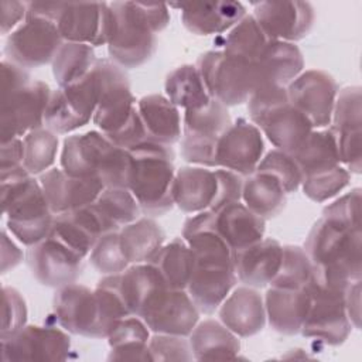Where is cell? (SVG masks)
I'll use <instances>...</instances> for the list:
<instances>
[{
    "label": "cell",
    "instance_id": "obj_1",
    "mask_svg": "<svg viewBox=\"0 0 362 362\" xmlns=\"http://www.w3.org/2000/svg\"><path fill=\"white\" fill-rule=\"evenodd\" d=\"M304 250L313 264L311 281L317 286L345 291L361 280V229L322 216L311 228Z\"/></svg>",
    "mask_w": 362,
    "mask_h": 362
},
{
    "label": "cell",
    "instance_id": "obj_2",
    "mask_svg": "<svg viewBox=\"0 0 362 362\" xmlns=\"http://www.w3.org/2000/svg\"><path fill=\"white\" fill-rule=\"evenodd\" d=\"M112 25L107 52L120 68H137L156 51V34L170 23L164 3L113 1L109 3Z\"/></svg>",
    "mask_w": 362,
    "mask_h": 362
},
{
    "label": "cell",
    "instance_id": "obj_3",
    "mask_svg": "<svg viewBox=\"0 0 362 362\" xmlns=\"http://www.w3.org/2000/svg\"><path fill=\"white\" fill-rule=\"evenodd\" d=\"M93 72L99 83V99L92 120L100 133L126 150L147 141L137 103L123 68L107 59H96Z\"/></svg>",
    "mask_w": 362,
    "mask_h": 362
},
{
    "label": "cell",
    "instance_id": "obj_4",
    "mask_svg": "<svg viewBox=\"0 0 362 362\" xmlns=\"http://www.w3.org/2000/svg\"><path fill=\"white\" fill-rule=\"evenodd\" d=\"M54 314L65 331L88 338H107L115 324L129 315L112 287L98 284L90 290L76 283L55 291Z\"/></svg>",
    "mask_w": 362,
    "mask_h": 362
},
{
    "label": "cell",
    "instance_id": "obj_5",
    "mask_svg": "<svg viewBox=\"0 0 362 362\" xmlns=\"http://www.w3.org/2000/svg\"><path fill=\"white\" fill-rule=\"evenodd\" d=\"M1 209L10 232L25 246L45 239L54 223L40 181L24 165L1 171Z\"/></svg>",
    "mask_w": 362,
    "mask_h": 362
},
{
    "label": "cell",
    "instance_id": "obj_6",
    "mask_svg": "<svg viewBox=\"0 0 362 362\" xmlns=\"http://www.w3.org/2000/svg\"><path fill=\"white\" fill-rule=\"evenodd\" d=\"M132 154L113 144L103 133L92 130L64 140L61 168L78 178L98 180L105 188H127Z\"/></svg>",
    "mask_w": 362,
    "mask_h": 362
},
{
    "label": "cell",
    "instance_id": "obj_7",
    "mask_svg": "<svg viewBox=\"0 0 362 362\" xmlns=\"http://www.w3.org/2000/svg\"><path fill=\"white\" fill-rule=\"evenodd\" d=\"M129 151L133 164L127 189L141 212L150 216L164 215L174 206L175 168L171 146L147 140Z\"/></svg>",
    "mask_w": 362,
    "mask_h": 362
},
{
    "label": "cell",
    "instance_id": "obj_8",
    "mask_svg": "<svg viewBox=\"0 0 362 362\" xmlns=\"http://www.w3.org/2000/svg\"><path fill=\"white\" fill-rule=\"evenodd\" d=\"M249 117L277 150L293 154L313 132L311 122L290 102L286 86L263 85L247 100Z\"/></svg>",
    "mask_w": 362,
    "mask_h": 362
},
{
    "label": "cell",
    "instance_id": "obj_9",
    "mask_svg": "<svg viewBox=\"0 0 362 362\" xmlns=\"http://www.w3.org/2000/svg\"><path fill=\"white\" fill-rule=\"evenodd\" d=\"M195 66L211 98L226 107L247 102L260 86L253 61L228 55L223 51H208L199 55Z\"/></svg>",
    "mask_w": 362,
    "mask_h": 362
},
{
    "label": "cell",
    "instance_id": "obj_10",
    "mask_svg": "<svg viewBox=\"0 0 362 362\" xmlns=\"http://www.w3.org/2000/svg\"><path fill=\"white\" fill-rule=\"evenodd\" d=\"M230 124L228 107L216 99L201 109L185 110L181 134L184 160L201 167H216V146Z\"/></svg>",
    "mask_w": 362,
    "mask_h": 362
},
{
    "label": "cell",
    "instance_id": "obj_11",
    "mask_svg": "<svg viewBox=\"0 0 362 362\" xmlns=\"http://www.w3.org/2000/svg\"><path fill=\"white\" fill-rule=\"evenodd\" d=\"M99 83L92 71L82 79L51 92L44 126L55 134H65L85 126L98 106Z\"/></svg>",
    "mask_w": 362,
    "mask_h": 362
},
{
    "label": "cell",
    "instance_id": "obj_12",
    "mask_svg": "<svg viewBox=\"0 0 362 362\" xmlns=\"http://www.w3.org/2000/svg\"><path fill=\"white\" fill-rule=\"evenodd\" d=\"M305 288L311 296V304L300 332L328 345L342 344L352 329L345 310V291L325 288L311 280Z\"/></svg>",
    "mask_w": 362,
    "mask_h": 362
},
{
    "label": "cell",
    "instance_id": "obj_13",
    "mask_svg": "<svg viewBox=\"0 0 362 362\" xmlns=\"http://www.w3.org/2000/svg\"><path fill=\"white\" fill-rule=\"evenodd\" d=\"M139 317L154 334L188 337L198 324L199 310L187 290L164 286L148 297Z\"/></svg>",
    "mask_w": 362,
    "mask_h": 362
},
{
    "label": "cell",
    "instance_id": "obj_14",
    "mask_svg": "<svg viewBox=\"0 0 362 362\" xmlns=\"http://www.w3.org/2000/svg\"><path fill=\"white\" fill-rule=\"evenodd\" d=\"M57 24L47 18L25 17L6 41V54L23 68H37L52 62L64 44Z\"/></svg>",
    "mask_w": 362,
    "mask_h": 362
},
{
    "label": "cell",
    "instance_id": "obj_15",
    "mask_svg": "<svg viewBox=\"0 0 362 362\" xmlns=\"http://www.w3.org/2000/svg\"><path fill=\"white\" fill-rule=\"evenodd\" d=\"M51 92L45 82L34 81L16 92L1 96V143L25 136L44 126V115Z\"/></svg>",
    "mask_w": 362,
    "mask_h": 362
},
{
    "label": "cell",
    "instance_id": "obj_16",
    "mask_svg": "<svg viewBox=\"0 0 362 362\" xmlns=\"http://www.w3.org/2000/svg\"><path fill=\"white\" fill-rule=\"evenodd\" d=\"M286 89L288 102L311 122L313 127H325L331 123L338 95L337 82L331 75L310 69L294 78Z\"/></svg>",
    "mask_w": 362,
    "mask_h": 362
},
{
    "label": "cell",
    "instance_id": "obj_17",
    "mask_svg": "<svg viewBox=\"0 0 362 362\" xmlns=\"http://www.w3.org/2000/svg\"><path fill=\"white\" fill-rule=\"evenodd\" d=\"M69 349L68 334L52 327L24 325L1 338L3 361H64Z\"/></svg>",
    "mask_w": 362,
    "mask_h": 362
},
{
    "label": "cell",
    "instance_id": "obj_18",
    "mask_svg": "<svg viewBox=\"0 0 362 362\" xmlns=\"http://www.w3.org/2000/svg\"><path fill=\"white\" fill-rule=\"evenodd\" d=\"M361 88L348 86L338 92L334 110H332V127L339 161L351 173H361V124H362V107H361Z\"/></svg>",
    "mask_w": 362,
    "mask_h": 362
},
{
    "label": "cell",
    "instance_id": "obj_19",
    "mask_svg": "<svg viewBox=\"0 0 362 362\" xmlns=\"http://www.w3.org/2000/svg\"><path fill=\"white\" fill-rule=\"evenodd\" d=\"M82 260L81 255L51 235L27 250V264L33 276L48 287L59 288L75 283L82 270Z\"/></svg>",
    "mask_w": 362,
    "mask_h": 362
},
{
    "label": "cell",
    "instance_id": "obj_20",
    "mask_svg": "<svg viewBox=\"0 0 362 362\" xmlns=\"http://www.w3.org/2000/svg\"><path fill=\"white\" fill-rule=\"evenodd\" d=\"M112 25L109 3H62L57 27L68 42L107 44Z\"/></svg>",
    "mask_w": 362,
    "mask_h": 362
},
{
    "label": "cell",
    "instance_id": "obj_21",
    "mask_svg": "<svg viewBox=\"0 0 362 362\" xmlns=\"http://www.w3.org/2000/svg\"><path fill=\"white\" fill-rule=\"evenodd\" d=\"M263 151L260 129L246 119H238L218 141L216 167L239 175H250L260 163Z\"/></svg>",
    "mask_w": 362,
    "mask_h": 362
},
{
    "label": "cell",
    "instance_id": "obj_22",
    "mask_svg": "<svg viewBox=\"0 0 362 362\" xmlns=\"http://www.w3.org/2000/svg\"><path fill=\"white\" fill-rule=\"evenodd\" d=\"M253 17L269 40L293 42L304 38L313 27L314 10L305 1H260Z\"/></svg>",
    "mask_w": 362,
    "mask_h": 362
},
{
    "label": "cell",
    "instance_id": "obj_23",
    "mask_svg": "<svg viewBox=\"0 0 362 362\" xmlns=\"http://www.w3.org/2000/svg\"><path fill=\"white\" fill-rule=\"evenodd\" d=\"M38 181L54 215L93 204L105 188L98 180L72 177L62 168H51L42 173Z\"/></svg>",
    "mask_w": 362,
    "mask_h": 362
},
{
    "label": "cell",
    "instance_id": "obj_24",
    "mask_svg": "<svg viewBox=\"0 0 362 362\" xmlns=\"http://www.w3.org/2000/svg\"><path fill=\"white\" fill-rule=\"evenodd\" d=\"M281 256L283 246L272 238H263L233 252V267L238 280L253 288L270 284L279 272Z\"/></svg>",
    "mask_w": 362,
    "mask_h": 362
},
{
    "label": "cell",
    "instance_id": "obj_25",
    "mask_svg": "<svg viewBox=\"0 0 362 362\" xmlns=\"http://www.w3.org/2000/svg\"><path fill=\"white\" fill-rule=\"evenodd\" d=\"M219 320L235 335L252 337L266 324L264 301L253 287H238L219 305Z\"/></svg>",
    "mask_w": 362,
    "mask_h": 362
},
{
    "label": "cell",
    "instance_id": "obj_26",
    "mask_svg": "<svg viewBox=\"0 0 362 362\" xmlns=\"http://www.w3.org/2000/svg\"><path fill=\"white\" fill-rule=\"evenodd\" d=\"M174 7L181 10L184 27L197 35L221 34L246 16V8L239 1L182 3Z\"/></svg>",
    "mask_w": 362,
    "mask_h": 362
},
{
    "label": "cell",
    "instance_id": "obj_27",
    "mask_svg": "<svg viewBox=\"0 0 362 362\" xmlns=\"http://www.w3.org/2000/svg\"><path fill=\"white\" fill-rule=\"evenodd\" d=\"M218 192L215 170L201 165H185L175 171L173 199L181 211L198 214L211 209Z\"/></svg>",
    "mask_w": 362,
    "mask_h": 362
},
{
    "label": "cell",
    "instance_id": "obj_28",
    "mask_svg": "<svg viewBox=\"0 0 362 362\" xmlns=\"http://www.w3.org/2000/svg\"><path fill=\"white\" fill-rule=\"evenodd\" d=\"M212 212L215 230L233 252L263 239L264 219L253 214L243 202H229Z\"/></svg>",
    "mask_w": 362,
    "mask_h": 362
},
{
    "label": "cell",
    "instance_id": "obj_29",
    "mask_svg": "<svg viewBox=\"0 0 362 362\" xmlns=\"http://www.w3.org/2000/svg\"><path fill=\"white\" fill-rule=\"evenodd\" d=\"M106 230L93 208L88 205L61 215H55L49 235L85 257Z\"/></svg>",
    "mask_w": 362,
    "mask_h": 362
},
{
    "label": "cell",
    "instance_id": "obj_30",
    "mask_svg": "<svg viewBox=\"0 0 362 362\" xmlns=\"http://www.w3.org/2000/svg\"><path fill=\"white\" fill-rule=\"evenodd\" d=\"M311 304V296L304 288L270 287L264 297L266 318L272 328L284 335L300 332Z\"/></svg>",
    "mask_w": 362,
    "mask_h": 362
},
{
    "label": "cell",
    "instance_id": "obj_31",
    "mask_svg": "<svg viewBox=\"0 0 362 362\" xmlns=\"http://www.w3.org/2000/svg\"><path fill=\"white\" fill-rule=\"evenodd\" d=\"M260 85H279L287 86L294 78H297L303 68V54L294 42L270 40L255 61Z\"/></svg>",
    "mask_w": 362,
    "mask_h": 362
},
{
    "label": "cell",
    "instance_id": "obj_32",
    "mask_svg": "<svg viewBox=\"0 0 362 362\" xmlns=\"http://www.w3.org/2000/svg\"><path fill=\"white\" fill-rule=\"evenodd\" d=\"M137 112L147 140L171 146L181 137V116L175 105L163 95H147L137 102Z\"/></svg>",
    "mask_w": 362,
    "mask_h": 362
},
{
    "label": "cell",
    "instance_id": "obj_33",
    "mask_svg": "<svg viewBox=\"0 0 362 362\" xmlns=\"http://www.w3.org/2000/svg\"><path fill=\"white\" fill-rule=\"evenodd\" d=\"M113 277L127 313L137 317L148 297L156 290L167 286L160 272L151 263L127 266L123 272L113 274Z\"/></svg>",
    "mask_w": 362,
    "mask_h": 362
},
{
    "label": "cell",
    "instance_id": "obj_34",
    "mask_svg": "<svg viewBox=\"0 0 362 362\" xmlns=\"http://www.w3.org/2000/svg\"><path fill=\"white\" fill-rule=\"evenodd\" d=\"M189 345L198 361L233 359L239 354L240 342L221 321L205 320L189 334Z\"/></svg>",
    "mask_w": 362,
    "mask_h": 362
},
{
    "label": "cell",
    "instance_id": "obj_35",
    "mask_svg": "<svg viewBox=\"0 0 362 362\" xmlns=\"http://www.w3.org/2000/svg\"><path fill=\"white\" fill-rule=\"evenodd\" d=\"M242 184L243 204L264 221L279 215L286 205V191L280 182L266 173L255 171Z\"/></svg>",
    "mask_w": 362,
    "mask_h": 362
},
{
    "label": "cell",
    "instance_id": "obj_36",
    "mask_svg": "<svg viewBox=\"0 0 362 362\" xmlns=\"http://www.w3.org/2000/svg\"><path fill=\"white\" fill-rule=\"evenodd\" d=\"M120 246L129 263H148L164 243V232L151 218H139L119 230Z\"/></svg>",
    "mask_w": 362,
    "mask_h": 362
},
{
    "label": "cell",
    "instance_id": "obj_37",
    "mask_svg": "<svg viewBox=\"0 0 362 362\" xmlns=\"http://www.w3.org/2000/svg\"><path fill=\"white\" fill-rule=\"evenodd\" d=\"M164 88L167 99L184 112L201 109L212 100L195 65L185 64L171 71Z\"/></svg>",
    "mask_w": 362,
    "mask_h": 362
},
{
    "label": "cell",
    "instance_id": "obj_38",
    "mask_svg": "<svg viewBox=\"0 0 362 362\" xmlns=\"http://www.w3.org/2000/svg\"><path fill=\"white\" fill-rule=\"evenodd\" d=\"M148 263L160 272L167 287L185 290L194 269V253L184 239L177 238L163 245Z\"/></svg>",
    "mask_w": 362,
    "mask_h": 362
},
{
    "label": "cell",
    "instance_id": "obj_39",
    "mask_svg": "<svg viewBox=\"0 0 362 362\" xmlns=\"http://www.w3.org/2000/svg\"><path fill=\"white\" fill-rule=\"evenodd\" d=\"M106 233L119 232L140 218L141 209L127 188H103L92 204Z\"/></svg>",
    "mask_w": 362,
    "mask_h": 362
},
{
    "label": "cell",
    "instance_id": "obj_40",
    "mask_svg": "<svg viewBox=\"0 0 362 362\" xmlns=\"http://www.w3.org/2000/svg\"><path fill=\"white\" fill-rule=\"evenodd\" d=\"M291 156L303 177L341 164L337 141L331 129L313 130L300 148Z\"/></svg>",
    "mask_w": 362,
    "mask_h": 362
},
{
    "label": "cell",
    "instance_id": "obj_41",
    "mask_svg": "<svg viewBox=\"0 0 362 362\" xmlns=\"http://www.w3.org/2000/svg\"><path fill=\"white\" fill-rule=\"evenodd\" d=\"M96 57L88 44L65 41L52 59V74L58 88L85 78L93 68Z\"/></svg>",
    "mask_w": 362,
    "mask_h": 362
},
{
    "label": "cell",
    "instance_id": "obj_42",
    "mask_svg": "<svg viewBox=\"0 0 362 362\" xmlns=\"http://www.w3.org/2000/svg\"><path fill=\"white\" fill-rule=\"evenodd\" d=\"M270 40L266 37L253 16H245L236 23L223 41V52L233 57L256 61Z\"/></svg>",
    "mask_w": 362,
    "mask_h": 362
},
{
    "label": "cell",
    "instance_id": "obj_43",
    "mask_svg": "<svg viewBox=\"0 0 362 362\" xmlns=\"http://www.w3.org/2000/svg\"><path fill=\"white\" fill-rule=\"evenodd\" d=\"M24 143V168L31 174H42L54 164L58 151V136L47 127H40L23 139Z\"/></svg>",
    "mask_w": 362,
    "mask_h": 362
},
{
    "label": "cell",
    "instance_id": "obj_44",
    "mask_svg": "<svg viewBox=\"0 0 362 362\" xmlns=\"http://www.w3.org/2000/svg\"><path fill=\"white\" fill-rule=\"evenodd\" d=\"M313 264L300 246H283L281 263L270 286L283 288H304L311 280Z\"/></svg>",
    "mask_w": 362,
    "mask_h": 362
},
{
    "label": "cell",
    "instance_id": "obj_45",
    "mask_svg": "<svg viewBox=\"0 0 362 362\" xmlns=\"http://www.w3.org/2000/svg\"><path fill=\"white\" fill-rule=\"evenodd\" d=\"M351 180L349 171L341 164L311 173L303 177L301 185L304 194L314 202H325L327 199L335 197L341 192Z\"/></svg>",
    "mask_w": 362,
    "mask_h": 362
},
{
    "label": "cell",
    "instance_id": "obj_46",
    "mask_svg": "<svg viewBox=\"0 0 362 362\" xmlns=\"http://www.w3.org/2000/svg\"><path fill=\"white\" fill-rule=\"evenodd\" d=\"M259 173H266L276 178L286 194L294 192L301 185V171L291 154L281 150H272L264 157H262L256 170Z\"/></svg>",
    "mask_w": 362,
    "mask_h": 362
},
{
    "label": "cell",
    "instance_id": "obj_47",
    "mask_svg": "<svg viewBox=\"0 0 362 362\" xmlns=\"http://www.w3.org/2000/svg\"><path fill=\"white\" fill-rule=\"evenodd\" d=\"M89 260L99 273L106 276L120 273L130 264L122 250L119 232L102 235L92 247Z\"/></svg>",
    "mask_w": 362,
    "mask_h": 362
},
{
    "label": "cell",
    "instance_id": "obj_48",
    "mask_svg": "<svg viewBox=\"0 0 362 362\" xmlns=\"http://www.w3.org/2000/svg\"><path fill=\"white\" fill-rule=\"evenodd\" d=\"M322 216L351 229H361V188H354L327 205Z\"/></svg>",
    "mask_w": 362,
    "mask_h": 362
},
{
    "label": "cell",
    "instance_id": "obj_49",
    "mask_svg": "<svg viewBox=\"0 0 362 362\" xmlns=\"http://www.w3.org/2000/svg\"><path fill=\"white\" fill-rule=\"evenodd\" d=\"M153 361H191L194 358L189 341L180 335L154 334L148 339Z\"/></svg>",
    "mask_w": 362,
    "mask_h": 362
},
{
    "label": "cell",
    "instance_id": "obj_50",
    "mask_svg": "<svg viewBox=\"0 0 362 362\" xmlns=\"http://www.w3.org/2000/svg\"><path fill=\"white\" fill-rule=\"evenodd\" d=\"M27 305L23 296L13 287H3L1 338L8 337L25 325Z\"/></svg>",
    "mask_w": 362,
    "mask_h": 362
},
{
    "label": "cell",
    "instance_id": "obj_51",
    "mask_svg": "<svg viewBox=\"0 0 362 362\" xmlns=\"http://www.w3.org/2000/svg\"><path fill=\"white\" fill-rule=\"evenodd\" d=\"M148 327L137 315H127L119 320L107 335V342L110 348L129 344H148Z\"/></svg>",
    "mask_w": 362,
    "mask_h": 362
},
{
    "label": "cell",
    "instance_id": "obj_52",
    "mask_svg": "<svg viewBox=\"0 0 362 362\" xmlns=\"http://www.w3.org/2000/svg\"><path fill=\"white\" fill-rule=\"evenodd\" d=\"M215 175L218 180V192H216L214 205L211 206V211H216L225 204L240 201L242 184H243V180L240 178V175L225 168L215 170Z\"/></svg>",
    "mask_w": 362,
    "mask_h": 362
},
{
    "label": "cell",
    "instance_id": "obj_53",
    "mask_svg": "<svg viewBox=\"0 0 362 362\" xmlns=\"http://www.w3.org/2000/svg\"><path fill=\"white\" fill-rule=\"evenodd\" d=\"M28 83H31V79L25 68L8 61L1 62V96L16 92Z\"/></svg>",
    "mask_w": 362,
    "mask_h": 362
},
{
    "label": "cell",
    "instance_id": "obj_54",
    "mask_svg": "<svg viewBox=\"0 0 362 362\" xmlns=\"http://www.w3.org/2000/svg\"><path fill=\"white\" fill-rule=\"evenodd\" d=\"M23 160H24V143L20 137L1 143V154H0L1 171L23 165Z\"/></svg>",
    "mask_w": 362,
    "mask_h": 362
},
{
    "label": "cell",
    "instance_id": "obj_55",
    "mask_svg": "<svg viewBox=\"0 0 362 362\" xmlns=\"http://www.w3.org/2000/svg\"><path fill=\"white\" fill-rule=\"evenodd\" d=\"M1 21H0V30L1 34H7L11 31L21 18L25 20L27 16V3L21 1H1Z\"/></svg>",
    "mask_w": 362,
    "mask_h": 362
},
{
    "label": "cell",
    "instance_id": "obj_56",
    "mask_svg": "<svg viewBox=\"0 0 362 362\" xmlns=\"http://www.w3.org/2000/svg\"><path fill=\"white\" fill-rule=\"evenodd\" d=\"M109 361H153L148 344H129L110 348Z\"/></svg>",
    "mask_w": 362,
    "mask_h": 362
},
{
    "label": "cell",
    "instance_id": "obj_57",
    "mask_svg": "<svg viewBox=\"0 0 362 362\" xmlns=\"http://www.w3.org/2000/svg\"><path fill=\"white\" fill-rule=\"evenodd\" d=\"M345 310L352 327L359 328L361 320V280H356L348 286L344 296Z\"/></svg>",
    "mask_w": 362,
    "mask_h": 362
},
{
    "label": "cell",
    "instance_id": "obj_58",
    "mask_svg": "<svg viewBox=\"0 0 362 362\" xmlns=\"http://www.w3.org/2000/svg\"><path fill=\"white\" fill-rule=\"evenodd\" d=\"M23 259V252L18 246L7 236V232H1V273H7L16 267Z\"/></svg>",
    "mask_w": 362,
    "mask_h": 362
}]
</instances>
